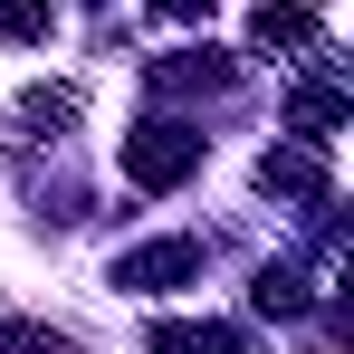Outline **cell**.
I'll return each instance as SVG.
<instances>
[{
    "instance_id": "6da1fadb",
    "label": "cell",
    "mask_w": 354,
    "mask_h": 354,
    "mask_svg": "<svg viewBox=\"0 0 354 354\" xmlns=\"http://www.w3.org/2000/svg\"><path fill=\"white\" fill-rule=\"evenodd\" d=\"M192 153H201L192 134H173V124H153L144 144H124V173H134V182H173L182 163H192Z\"/></svg>"
},
{
    "instance_id": "7a4b0ae2",
    "label": "cell",
    "mask_w": 354,
    "mask_h": 354,
    "mask_svg": "<svg viewBox=\"0 0 354 354\" xmlns=\"http://www.w3.org/2000/svg\"><path fill=\"white\" fill-rule=\"evenodd\" d=\"M39 29H48L39 0H0V39H39Z\"/></svg>"
}]
</instances>
